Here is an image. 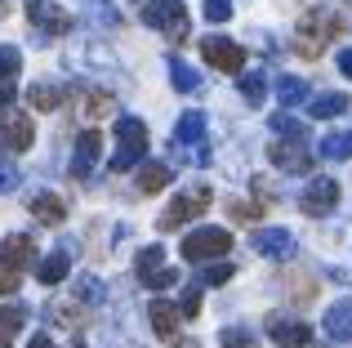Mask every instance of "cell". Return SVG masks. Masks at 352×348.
<instances>
[{"label":"cell","instance_id":"obj_11","mask_svg":"<svg viewBox=\"0 0 352 348\" xmlns=\"http://www.w3.org/2000/svg\"><path fill=\"white\" fill-rule=\"evenodd\" d=\"M27 18H32V27L45 32V36L72 32V14L63 5H54V0H27Z\"/></svg>","mask_w":352,"mask_h":348},{"label":"cell","instance_id":"obj_12","mask_svg":"<svg viewBox=\"0 0 352 348\" xmlns=\"http://www.w3.org/2000/svg\"><path fill=\"white\" fill-rule=\"evenodd\" d=\"M335 206H339V183L335 179H312L308 188H303V197H299V210H303V215H312V219L330 215Z\"/></svg>","mask_w":352,"mask_h":348},{"label":"cell","instance_id":"obj_28","mask_svg":"<svg viewBox=\"0 0 352 348\" xmlns=\"http://www.w3.org/2000/svg\"><path fill=\"white\" fill-rule=\"evenodd\" d=\"M276 98H281L285 107H299L303 98H308V85H303L299 76H281L276 80Z\"/></svg>","mask_w":352,"mask_h":348},{"label":"cell","instance_id":"obj_23","mask_svg":"<svg viewBox=\"0 0 352 348\" xmlns=\"http://www.w3.org/2000/svg\"><path fill=\"white\" fill-rule=\"evenodd\" d=\"M308 112L317 116V121H330V116H344L348 112V94H335V89H330V94H317L308 103Z\"/></svg>","mask_w":352,"mask_h":348},{"label":"cell","instance_id":"obj_25","mask_svg":"<svg viewBox=\"0 0 352 348\" xmlns=\"http://www.w3.org/2000/svg\"><path fill=\"white\" fill-rule=\"evenodd\" d=\"M170 80H174V89H183V94H192V89L201 85V72H197V67H188L183 58H170Z\"/></svg>","mask_w":352,"mask_h":348},{"label":"cell","instance_id":"obj_9","mask_svg":"<svg viewBox=\"0 0 352 348\" xmlns=\"http://www.w3.org/2000/svg\"><path fill=\"white\" fill-rule=\"evenodd\" d=\"M36 139V125L27 112H18V107H5L0 112V143H5L9 152H27Z\"/></svg>","mask_w":352,"mask_h":348},{"label":"cell","instance_id":"obj_2","mask_svg":"<svg viewBox=\"0 0 352 348\" xmlns=\"http://www.w3.org/2000/svg\"><path fill=\"white\" fill-rule=\"evenodd\" d=\"M36 263V241L27 232H14L5 237V246H0V295H14L18 286H23V272Z\"/></svg>","mask_w":352,"mask_h":348},{"label":"cell","instance_id":"obj_39","mask_svg":"<svg viewBox=\"0 0 352 348\" xmlns=\"http://www.w3.org/2000/svg\"><path fill=\"white\" fill-rule=\"evenodd\" d=\"M89 9H94V14H98V18H103V23H112V27L120 23V18H116V9H112V5H107V0H89Z\"/></svg>","mask_w":352,"mask_h":348},{"label":"cell","instance_id":"obj_17","mask_svg":"<svg viewBox=\"0 0 352 348\" xmlns=\"http://www.w3.org/2000/svg\"><path fill=\"white\" fill-rule=\"evenodd\" d=\"M27 210H32V219L45 224V228H58L63 219H67V206H63V197H54V192H36Z\"/></svg>","mask_w":352,"mask_h":348},{"label":"cell","instance_id":"obj_21","mask_svg":"<svg viewBox=\"0 0 352 348\" xmlns=\"http://www.w3.org/2000/svg\"><path fill=\"white\" fill-rule=\"evenodd\" d=\"M27 103H32L36 112H54V107L63 103V85H54V80H36V85L27 89Z\"/></svg>","mask_w":352,"mask_h":348},{"label":"cell","instance_id":"obj_6","mask_svg":"<svg viewBox=\"0 0 352 348\" xmlns=\"http://www.w3.org/2000/svg\"><path fill=\"white\" fill-rule=\"evenodd\" d=\"M143 23L156 27L161 36H170V41H188V9H183V0H147Z\"/></svg>","mask_w":352,"mask_h":348},{"label":"cell","instance_id":"obj_7","mask_svg":"<svg viewBox=\"0 0 352 348\" xmlns=\"http://www.w3.org/2000/svg\"><path fill=\"white\" fill-rule=\"evenodd\" d=\"M174 152L188 161H197V166H206L210 152H206V116L201 112H183L179 125H174Z\"/></svg>","mask_w":352,"mask_h":348},{"label":"cell","instance_id":"obj_22","mask_svg":"<svg viewBox=\"0 0 352 348\" xmlns=\"http://www.w3.org/2000/svg\"><path fill=\"white\" fill-rule=\"evenodd\" d=\"M170 166H161V161H147L143 170H138V192H147V197H152V192H161V188H170Z\"/></svg>","mask_w":352,"mask_h":348},{"label":"cell","instance_id":"obj_18","mask_svg":"<svg viewBox=\"0 0 352 348\" xmlns=\"http://www.w3.org/2000/svg\"><path fill=\"white\" fill-rule=\"evenodd\" d=\"M321 326H326V335L335 344H352V299H339V304L326 313V322H321Z\"/></svg>","mask_w":352,"mask_h":348},{"label":"cell","instance_id":"obj_35","mask_svg":"<svg viewBox=\"0 0 352 348\" xmlns=\"http://www.w3.org/2000/svg\"><path fill=\"white\" fill-rule=\"evenodd\" d=\"M85 112H89V116H107V112H112V94H103V89H89V94H85Z\"/></svg>","mask_w":352,"mask_h":348},{"label":"cell","instance_id":"obj_34","mask_svg":"<svg viewBox=\"0 0 352 348\" xmlns=\"http://www.w3.org/2000/svg\"><path fill=\"white\" fill-rule=\"evenodd\" d=\"M50 322L54 326H76L80 322V308L76 304H50Z\"/></svg>","mask_w":352,"mask_h":348},{"label":"cell","instance_id":"obj_15","mask_svg":"<svg viewBox=\"0 0 352 348\" xmlns=\"http://www.w3.org/2000/svg\"><path fill=\"white\" fill-rule=\"evenodd\" d=\"M98 157H103V134L85 130L76 139V152H72V179H89L94 166H98Z\"/></svg>","mask_w":352,"mask_h":348},{"label":"cell","instance_id":"obj_3","mask_svg":"<svg viewBox=\"0 0 352 348\" xmlns=\"http://www.w3.org/2000/svg\"><path fill=\"white\" fill-rule=\"evenodd\" d=\"M147 157V125L138 116H120L116 121V157H112V170H134L143 166Z\"/></svg>","mask_w":352,"mask_h":348},{"label":"cell","instance_id":"obj_16","mask_svg":"<svg viewBox=\"0 0 352 348\" xmlns=\"http://www.w3.org/2000/svg\"><path fill=\"white\" fill-rule=\"evenodd\" d=\"M250 246H254L263 259H290L294 254V237L285 232V228H258V232L250 237Z\"/></svg>","mask_w":352,"mask_h":348},{"label":"cell","instance_id":"obj_30","mask_svg":"<svg viewBox=\"0 0 352 348\" xmlns=\"http://www.w3.org/2000/svg\"><path fill=\"white\" fill-rule=\"evenodd\" d=\"M272 130L276 134H290V143H303V139H308V125H303L299 116H290V112H276L272 116Z\"/></svg>","mask_w":352,"mask_h":348},{"label":"cell","instance_id":"obj_26","mask_svg":"<svg viewBox=\"0 0 352 348\" xmlns=\"http://www.w3.org/2000/svg\"><path fill=\"white\" fill-rule=\"evenodd\" d=\"M236 89H241V98H245V103H263V94H267V80H263V72H241Z\"/></svg>","mask_w":352,"mask_h":348},{"label":"cell","instance_id":"obj_8","mask_svg":"<svg viewBox=\"0 0 352 348\" xmlns=\"http://www.w3.org/2000/svg\"><path fill=\"white\" fill-rule=\"evenodd\" d=\"M134 272H138V281H143L147 290H165V286L179 281V272L165 268V250H161V246H143L138 259H134Z\"/></svg>","mask_w":352,"mask_h":348},{"label":"cell","instance_id":"obj_42","mask_svg":"<svg viewBox=\"0 0 352 348\" xmlns=\"http://www.w3.org/2000/svg\"><path fill=\"white\" fill-rule=\"evenodd\" d=\"M339 72H344V76H352V50L339 54Z\"/></svg>","mask_w":352,"mask_h":348},{"label":"cell","instance_id":"obj_31","mask_svg":"<svg viewBox=\"0 0 352 348\" xmlns=\"http://www.w3.org/2000/svg\"><path fill=\"white\" fill-rule=\"evenodd\" d=\"M18 67H23V54H18L14 45H0V85H14Z\"/></svg>","mask_w":352,"mask_h":348},{"label":"cell","instance_id":"obj_24","mask_svg":"<svg viewBox=\"0 0 352 348\" xmlns=\"http://www.w3.org/2000/svg\"><path fill=\"white\" fill-rule=\"evenodd\" d=\"M321 157L326 161H348L352 157V130H330L321 139Z\"/></svg>","mask_w":352,"mask_h":348},{"label":"cell","instance_id":"obj_41","mask_svg":"<svg viewBox=\"0 0 352 348\" xmlns=\"http://www.w3.org/2000/svg\"><path fill=\"white\" fill-rule=\"evenodd\" d=\"M5 107H14V85H0V112Z\"/></svg>","mask_w":352,"mask_h":348},{"label":"cell","instance_id":"obj_1","mask_svg":"<svg viewBox=\"0 0 352 348\" xmlns=\"http://www.w3.org/2000/svg\"><path fill=\"white\" fill-rule=\"evenodd\" d=\"M339 32H344V23H339L335 9H308V14L299 18V32H294V50H299L303 58H321L326 45L335 41Z\"/></svg>","mask_w":352,"mask_h":348},{"label":"cell","instance_id":"obj_44","mask_svg":"<svg viewBox=\"0 0 352 348\" xmlns=\"http://www.w3.org/2000/svg\"><path fill=\"white\" fill-rule=\"evenodd\" d=\"M5 9H9V0H0V14H5Z\"/></svg>","mask_w":352,"mask_h":348},{"label":"cell","instance_id":"obj_43","mask_svg":"<svg viewBox=\"0 0 352 348\" xmlns=\"http://www.w3.org/2000/svg\"><path fill=\"white\" fill-rule=\"evenodd\" d=\"M27 348H54V340H50V335H32V344H27Z\"/></svg>","mask_w":352,"mask_h":348},{"label":"cell","instance_id":"obj_27","mask_svg":"<svg viewBox=\"0 0 352 348\" xmlns=\"http://www.w3.org/2000/svg\"><path fill=\"white\" fill-rule=\"evenodd\" d=\"M23 322H27V308H18V304H9V308H0V344H9L18 331H23Z\"/></svg>","mask_w":352,"mask_h":348},{"label":"cell","instance_id":"obj_5","mask_svg":"<svg viewBox=\"0 0 352 348\" xmlns=\"http://www.w3.org/2000/svg\"><path fill=\"white\" fill-rule=\"evenodd\" d=\"M210 197L214 192L206 188V183H197V188H188V192H179V197L165 206V215L156 219V228L161 232H174V228H183L188 219H197V215H206V206H210Z\"/></svg>","mask_w":352,"mask_h":348},{"label":"cell","instance_id":"obj_10","mask_svg":"<svg viewBox=\"0 0 352 348\" xmlns=\"http://www.w3.org/2000/svg\"><path fill=\"white\" fill-rule=\"evenodd\" d=\"M201 58H206L210 67H219V72H241L245 67V50H241L236 41H228V36H206V41H201Z\"/></svg>","mask_w":352,"mask_h":348},{"label":"cell","instance_id":"obj_36","mask_svg":"<svg viewBox=\"0 0 352 348\" xmlns=\"http://www.w3.org/2000/svg\"><path fill=\"white\" fill-rule=\"evenodd\" d=\"M197 313H201V286H188L183 304H179V317H197Z\"/></svg>","mask_w":352,"mask_h":348},{"label":"cell","instance_id":"obj_20","mask_svg":"<svg viewBox=\"0 0 352 348\" xmlns=\"http://www.w3.org/2000/svg\"><path fill=\"white\" fill-rule=\"evenodd\" d=\"M67 268H72V250H54L50 259L36 263V277H41L45 286H58V281L67 277Z\"/></svg>","mask_w":352,"mask_h":348},{"label":"cell","instance_id":"obj_37","mask_svg":"<svg viewBox=\"0 0 352 348\" xmlns=\"http://www.w3.org/2000/svg\"><path fill=\"white\" fill-rule=\"evenodd\" d=\"M206 18L210 23H228L232 18V0H206Z\"/></svg>","mask_w":352,"mask_h":348},{"label":"cell","instance_id":"obj_19","mask_svg":"<svg viewBox=\"0 0 352 348\" xmlns=\"http://www.w3.org/2000/svg\"><path fill=\"white\" fill-rule=\"evenodd\" d=\"M147 317H152V331L161 335V340H174V335H179V322H183V317H179V308H174V304L156 299V304L147 308Z\"/></svg>","mask_w":352,"mask_h":348},{"label":"cell","instance_id":"obj_13","mask_svg":"<svg viewBox=\"0 0 352 348\" xmlns=\"http://www.w3.org/2000/svg\"><path fill=\"white\" fill-rule=\"evenodd\" d=\"M267 161H272L276 170H285V174H308L312 170V152L303 148V143H290V139L267 143Z\"/></svg>","mask_w":352,"mask_h":348},{"label":"cell","instance_id":"obj_29","mask_svg":"<svg viewBox=\"0 0 352 348\" xmlns=\"http://www.w3.org/2000/svg\"><path fill=\"white\" fill-rule=\"evenodd\" d=\"M72 290H76V299H80V304H103V295H107V290H103V281H98V277H89V272L72 281Z\"/></svg>","mask_w":352,"mask_h":348},{"label":"cell","instance_id":"obj_40","mask_svg":"<svg viewBox=\"0 0 352 348\" xmlns=\"http://www.w3.org/2000/svg\"><path fill=\"white\" fill-rule=\"evenodd\" d=\"M232 219L250 224V219H258V206H245V201H236V206H232Z\"/></svg>","mask_w":352,"mask_h":348},{"label":"cell","instance_id":"obj_38","mask_svg":"<svg viewBox=\"0 0 352 348\" xmlns=\"http://www.w3.org/2000/svg\"><path fill=\"white\" fill-rule=\"evenodd\" d=\"M18 183H23V174H18V166H9V161H0V192H14Z\"/></svg>","mask_w":352,"mask_h":348},{"label":"cell","instance_id":"obj_32","mask_svg":"<svg viewBox=\"0 0 352 348\" xmlns=\"http://www.w3.org/2000/svg\"><path fill=\"white\" fill-rule=\"evenodd\" d=\"M219 344L223 348H258V340L245 331V326H223V335H219Z\"/></svg>","mask_w":352,"mask_h":348},{"label":"cell","instance_id":"obj_45","mask_svg":"<svg viewBox=\"0 0 352 348\" xmlns=\"http://www.w3.org/2000/svg\"><path fill=\"white\" fill-rule=\"evenodd\" d=\"M72 348H85V344H80V340H76V344H72Z\"/></svg>","mask_w":352,"mask_h":348},{"label":"cell","instance_id":"obj_14","mask_svg":"<svg viewBox=\"0 0 352 348\" xmlns=\"http://www.w3.org/2000/svg\"><path fill=\"white\" fill-rule=\"evenodd\" d=\"M267 335L276 348H308L312 344V326L299 317H267Z\"/></svg>","mask_w":352,"mask_h":348},{"label":"cell","instance_id":"obj_33","mask_svg":"<svg viewBox=\"0 0 352 348\" xmlns=\"http://www.w3.org/2000/svg\"><path fill=\"white\" fill-rule=\"evenodd\" d=\"M228 281H232V263H210L201 272V286H228Z\"/></svg>","mask_w":352,"mask_h":348},{"label":"cell","instance_id":"obj_4","mask_svg":"<svg viewBox=\"0 0 352 348\" xmlns=\"http://www.w3.org/2000/svg\"><path fill=\"white\" fill-rule=\"evenodd\" d=\"M228 250H232V232H228V228H197V232L183 237V259L188 263L223 259Z\"/></svg>","mask_w":352,"mask_h":348}]
</instances>
